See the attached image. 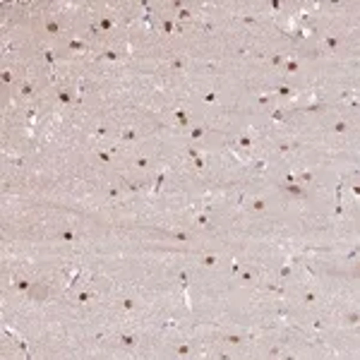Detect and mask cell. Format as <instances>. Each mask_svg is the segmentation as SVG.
<instances>
[{
    "mask_svg": "<svg viewBox=\"0 0 360 360\" xmlns=\"http://www.w3.org/2000/svg\"><path fill=\"white\" fill-rule=\"evenodd\" d=\"M70 48L72 50H82L84 46H82V41H70Z\"/></svg>",
    "mask_w": 360,
    "mask_h": 360,
    "instance_id": "30bf717a",
    "label": "cell"
},
{
    "mask_svg": "<svg viewBox=\"0 0 360 360\" xmlns=\"http://www.w3.org/2000/svg\"><path fill=\"white\" fill-rule=\"evenodd\" d=\"M31 91H34V89H31V86H29V84H27V86H22V94H24V96H29V94H31Z\"/></svg>",
    "mask_w": 360,
    "mask_h": 360,
    "instance_id": "7402d4cb",
    "label": "cell"
},
{
    "mask_svg": "<svg viewBox=\"0 0 360 360\" xmlns=\"http://www.w3.org/2000/svg\"><path fill=\"white\" fill-rule=\"evenodd\" d=\"M60 238H63V240H67V243H72V240H77V235H75V233H72V230H65V233H63Z\"/></svg>",
    "mask_w": 360,
    "mask_h": 360,
    "instance_id": "277c9868",
    "label": "cell"
},
{
    "mask_svg": "<svg viewBox=\"0 0 360 360\" xmlns=\"http://www.w3.org/2000/svg\"><path fill=\"white\" fill-rule=\"evenodd\" d=\"M348 130V125L346 122H334V132H346Z\"/></svg>",
    "mask_w": 360,
    "mask_h": 360,
    "instance_id": "5b68a950",
    "label": "cell"
},
{
    "mask_svg": "<svg viewBox=\"0 0 360 360\" xmlns=\"http://www.w3.org/2000/svg\"><path fill=\"white\" fill-rule=\"evenodd\" d=\"M286 70H288V72H295V70H298V63H295V60H288V63H286Z\"/></svg>",
    "mask_w": 360,
    "mask_h": 360,
    "instance_id": "ba28073f",
    "label": "cell"
},
{
    "mask_svg": "<svg viewBox=\"0 0 360 360\" xmlns=\"http://www.w3.org/2000/svg\"><path fill=\"white\" fill-rule=\"evenodd\" d=\"M111 27H113L111 19H101V24H99V29H103V31H106V29H111Z\"/></svg>",
    "mask_w": 360,
    "mask_h": 360,
    "instance_id": "9c48e42d",
    "label": "cell"
},
{
    "mask_svg": "<svg viewBox=\"0 0 360 360\" xmlns=\"http://www.w3.org/2000/svg\"><path fill=\"white\" fill-rule=\"evenodd\" d=\"M216 262H219V257H216V255H207V257L202 259V264H204V266H214Z\"/></svg>",
    "mask_w": 360,
    "mask_h": 360,
    "instance_id": "7a4b0ae2",
    "label": "cell"
},
{
    "mask_svg": "<svg viewBox=\"0 0 360 360\" xmlns=\"http://www.w3.org/2000/svg\"><path fill=\"white\" fill-rule=\"evenodd\" d=\"M132 307H135V300L132 298H125L122 300V310H132Z\"/></svg>",
    "mask_w": 360,
    "mask_h": 360,
    "instance_id": "8992f818",
    "label": "cell"
},
{
    "mask_svg": "<svg viewBox=\"0 0 360 360\" xmlns=\"http://www.w3.org/2000/svg\"><path fill=\"white\" fill-rule=\"evenodd\" d=\"M271 118H274V120H283V113H281V111H274Z\"/></svg>",
    "mask_w": 360,
    "mask_h": 360,
    "instance_id": "44dd1931",
    "label": "cell"
},
{
    "mask_svg": "<svg viewBox=\"0 0 360 360\" xmlns=\"http://www.w3.org/2000/svg\"><path fill=\"white\" fill-rule=\"evenodd\" d=\"M137 166H139V168H144V166H149V161H147V158H139V161H137Z\"/></svg>",
    "mask_w": 360,
    "mask_h": 360,
    "instance_id": "d4e9b609",
    "label": "cell"
},
{
    "mask_svg": "<svg viewBox=\"0 0 360 360\" xmlns=\"http://www.w3.org/2000/svg\"><path fill=\"white\" fill-rule=\"evenodd\" d=\"M197 137H202V127H197V130H192V139H197Z\"/></svg>",
    "mask_w": 360,
    "mask_h": 360,
    "instance_id": "603a6c76",
    "label": "cell"
},
{
    "mask_svg": "<svg viewBox=\"0 0 360 360\" xmlns=\"http://www.w3.org/2000/svg\"><path fill=\"white\" fill-rule=\"evenodd\" d=\"M178 355H190V346H180L178 348Z\"/></svg>",
    "mask_w": 360,
    "mask_h": 360,
    "instance_id": "4fadbf2b",
    "label": "cell"
},
{
    "mask_svg": "<svg viewBox=\"0 0 360 360\" xmlns=\"http://www.w3.org/2000/svg\"><path fill=\"white\" fill-rule=\"evenodd\" d=\"M266 209V202L264 199H255V211H264Z\"/></svg>",
    "mask_w": 360,
    "mask_h": 360,
    "instance_id": "52a82bcc",
    "label": "cell"
},
{
    "mask_svg": "<svg viewBox=\"0 0 360 360\" xmlns=\"http://www.w3.org/2000/svg\"><path fill=\"white\" fill-rule=\"evenodd\" d=\"M288 192H293V194H302V192H300V187H298V185H288Z\"/></svg>",
    "mask_w": 360,
    "mask_h": 360,
    "instance_id": "2e32d148",
    "label": "cell"
},
{
    "mask_svg": "<svg viewBox=\"0 0 360 360\" xmlns=\"http://www.w3.org/2000/svg\"><path fill=\"white\" fill-rule=\"evenodd\" d=\"M226 341H230V343H240V336H235V334H230V336H226Z\"/></svg>",
    "mask_w": 360,
    "mask_h": 360,
    "instance_id": "5bb4252c",
    "label": "cell"
},
{
    "mask_svg": "<svg viewBox=\"0 0 360 360\" xmlns=\"http://www.w3.org/2000/svg\"><path fill=\"white\" fill-rule=\"evenodd\" d=\"M120 343H122V346H135V336H132V334H122V336H120Z\"/></svg>",
    "mask_w": 360,
    "mask_h": 360,
    "instance_id": "6da1fadb",
    "label": "cell"
},
{
    "mask_svg": "<svg viewBox=\"0 0 360 360\" xmlns=\"http://www.w3.org/2000/svg\"><path fill=\"white\" fill-rule=\"evenodd\" d=\"M204 101H207V103H214V101H216V94H207Z\"/></svg>",
    "mask_w": 360,
    "mask_h": 360,
    "instance_id": "ffe728a7",
    "label": "cell"
},
{
    "mask_svg": "<svg viewBox=\"0 0 360 360\" xmlns=\"http://www.w3.org/2000/svg\"><path fill=\"white\" fill-rule=\"evenodd\" d=\"M89 298H91V293H79V302H86Z\"/></svg>",
    "mask_w": 360,
    "mask_h": 360,
    "instance_id": "d6986e66",
    "label": "cell"
},
{
    "mask_svg": "<svg viewBox=\"0 0 360 360\" xmlns=\"http://www.w3.org/2000/svg\"><path fill=\"white\" fill-rule=\"evenodd\" d=\"M305 302H315V293H305Z\"/></svg>",
    "mask_w": 360,
    "mask_h": 360,
    "instance_id": "cb8c5ba5",
    "label": "cell"
},
{
    "mask_svg": "<svg viewBox=\"0 0 360 360\" xmlns=\"http://www.w3.org/2000/svg\"><path fill=\"white\" fill-rule=\"evenodd\" d=\"M17 288L19 291H29V281H17Z\"/></svg>",
    "mask_w": 360,
    "mask_h": 360,
    "instance_id": "8fae6325",
    "label": "cell"
},
{
    "mask_svg": "<svg viewBox=\"0 0 360 360\" xmlns=\"http://www.w3.org/2000/svg\"><path fill=\"white\" fill-rule=\"evenodd\" d=\"M327 46H329V48H336V46H338V41H336V39H331V36H329V39H327Z\"/></svg>",
    "mask_w": 360,
    "mask_h": 360,
    "instance_id": "e0dca14e",
    "label": "cell"
},
{
    "mask_svg": "<svg viewBox=\"0 0 360 360\" xmlns=\"http://www.w3.org/2000/svg\"><path fill=\"white\" fill-rule=\"evenodd\" d=\"M175 120H178L180 125H187V122H190V120H187V113H183V111H178V113H175Z\"/></svg>",
    "mask_w": 360,
    "mask_h": 360,
    "instance_id": "3957f363",
    "label": "cell"
},
{
    "mask_svg": "<svg viewBox=\"0 0 360 360\" xmlns=\"http://www.w3.org/2000/svg\"><path fill=\"white\" fill-rule=\"evenodd\" d=\"M238 142H240V147H250V144H252V139H250V137H240Z\"/></svg>",
    "mask_w": 360,
    "mask_h": 360,
    "instance_id": "7c38bea8",
    "label": "cell"
},
{
    "mask_svg": "<svg viewBox=\"0 0 360 360\" xmlns=\"http://www.w3.org/2000/svg\"><path fill=\"white\" fill-rule=\"evenodd\" d=\"M122 139H125V142H132V139H135V132H125Z\"/></svg>",
    "mask_w": 360,
    "mask_h": 360,
    "instance_id": "ac0fdd59",
    "label": "cell"
},
{
    "mask_svg": "<svg viewBox=\"0 0 360 360\" xmlns=\"http://www.w3.org/2000/svg\"><path fill=\"white\" fill-rule=\"evenodd\" d=\"M58 96H60V101H63V103H70V94H67V91H60Z\"/></svg>",
    "mask_w": 360,
    "mask_h": 360,
    "instance_id": "9a60e30c",
    "label": "cell"
}]
</instances>
